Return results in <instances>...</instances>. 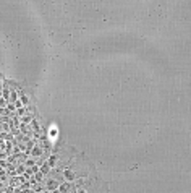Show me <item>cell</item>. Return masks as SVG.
Instances as JSON below:
<instances>
[{
  "label": "cell",
  "mask_w": 191,
  "mask_h": 193,
  "mask_svg": "<svg viewBox=\"0 0 191 193\" xmlns=\"http://www.w3.org/2000/svg\"><path fill=\"white\" fill-rule=\"evenodd\" d=\"M63 175H65V177L68 178V180H73V178H75V174H73L71 170H68V169H66V170L63 172Z\"/></svg>",
  "instance_id": "cell-1"
}]
</instances>
